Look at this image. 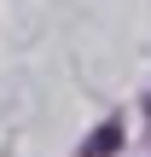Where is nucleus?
<instances>
[{"mask_svg": "<svg viewBox=\"0 0 151 157\" xmlns=\"http://www.w3.org/2000/svg\"><path fill=\"white\" fill-rule=\"evenodd\" d=\"M116 146H122V128H116V122H105V128L81 146V157H105V151H116Z\"/></svg>", "mask_w": 151, "mask_h": 157, "instance_id": "1", "label": "nucleus"}]
</instances>
